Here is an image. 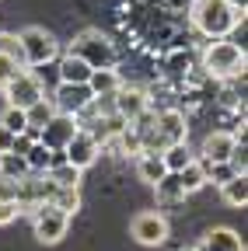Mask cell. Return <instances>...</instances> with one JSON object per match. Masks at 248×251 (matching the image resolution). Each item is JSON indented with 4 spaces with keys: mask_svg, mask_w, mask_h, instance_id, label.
<instances>
[{
    "mask_svg": "<svg viewBox=\"0 0 248 251\" xmlns=\"http://www.w3.org/2000/svg\"><path fill=\"white\" fill-rule=\"evenodd\" d=\"M81 129V119L77 115H63V112H53V119L39 129V143L42 147H49V150H63L70 140H74V133Z\"/></svg>",
    "mask_w": 248,
    "mask_h": 251,
    "instance_id": "cell-7",
    "label": "cell"
},
{
    "mask_svg": "<svg viewBox=\"0 0 248 251\" xmlns=\"http://www.w3.org/2000/svg\"><path fill=\"white\" fill-rule=\"evenodd\" d=\"M137 175L147 181V185H158L168 171H165V164H161V153H140L137 157Z\"/></svg>",
    "mask_w": 248,
    "mask_h": 251,
    "instance_id": "cell-16",
    "label": "cell"
},
{
    "mask_svg": "<svg viewBox=\"0 0 248 251\" xmlns=\"http://www.w3.org/2000/svg\"><path fill=\"white\" fill-rule=\"evenodd\" d=\"M21 49H25V67H42V63H53L59 52V42L49 35L46 28H25L21 31Z\"/></svg>",
    "mask_w": 248,
    "mask_h": 251,
    "instance_id": "cell-5",
    "label": "cell"
},
{
    "mask_svg": "<svg viewBox=\"0 0 248 251\" xmlns=\"http://www.w3.org/2000/svg\"><path fill=\"white\" fill-rule=\"evenodd\" d=\"M189 18L196 25V31H203L206 39H227L231 31L245 21L241 7L231 0H193Z\"/></svg>",
    "mask_w": 248,
    "mask_h": 251,
    "instance_id": "cell-1",
    "label": "cell"
},
{
    "mask_svg": "<svg viewBox=\"0 0 248 251\" xmlns=\"http://www.w3.org/2000/svg\"><path fill=\"white\" fill-rule=\"evenodd\" d=\"M53 101L49 98H42V101H35L32 108H25V119H28V129H42V126L53 119Z\"/></svg>",
    "mask_w": 248,
    "mask_h": 251,
    "instance_id": "cell-24",
    "label": "cell"
},
{
    "mask_svg": "<svg viewBox=\"0 0 248 251\" xmlns=\"http://www.w3.org/2000/svg\"><path fill=\"white\" fill-rule=\"evenodd\" d=\"M4 98H7V105H14V108H32L35 101L46 98V91H42V84L32 77V70H21V74H14V77L4 84Z\"/></svg>",
    "mask_w": 248,
    "mask_h": 251,
    "instance_id": "cell-6",
    "label": "cell"
},
{
    "mask_svg": "<svg viewBox=\"0 0 248 251\" xmlns=\"http://www.w3.org/2000/svg\"><path fill=\"white\" fill-rule=\"evenodd\" d=\"M220 196H224L227 206H238V209H241V206L248 202V178H245V175H234L227 185H220Z\"/></svg>",
    "mask_w": 248,
    "mask_h": 251,
    "instance_id": "cell-18",
    "label": "cell"
},
{
    "mask_svg": "<svg viewBox=\"0 0 248 251\" xmlns=\"http://www.w3.org/2000/svg\"><path fill=\"white\" fill-rule=\"evenodd\" d=\"M130 234L147 248H158L168 241V220L161 213H137L133 224H130Z\"/></svg>",
    "mask_w": 248,
    "mask_h": 251,
    "instance_id": "cell-9",
    "label": "cell"
},
{
    "mask_svg": "<svg viewBox=\"0 0 248 251\" xmlns=\"http://www.w3.org/2000/svg\"><path fill=\"white\" fill-rule=\"evenodd\" d=\"M28 70H32V77L42 84V91H46L49 84H53V87L59 84V74H56V59H53V63H42V67H28Z\"/></svg>",
    "mask_w": 248,
    "mask_h": 251,
    "instance_id": "cell-29",
    "label": "cell"
},
{
    "mask_svg": "<svg viewBox=\"0 0 248 251\" xmlns=\"http://www.w3.org/2000/svg\"><path fill=\"white\" fill-rule=\"evenodd\" d=\"M0 175H7V178L21 181L25 175H32V171H28L25 157H18V153H0Z\"/></svg>",
    "mask_w": 248,
    "mask_h": 251,
    "instance_id": "cell-25",
    "label": "cell"
},
{
    "mask_svg": "<svg viewBox=\"0 0 248 251\" xmlns=\"http://www.w3.org/2000/svg\"><path fill=\"white\" fill-rule=\"evenodd\" d=\"M14 74H21V67L14 59H7V56H0V91H4V84L14 77Z\"/></svg>",
    "mask_w": 248,
    "mask_h": 251,
    "instance_id": "cell-30",
    "label": "cell"
},
{
    "mask_svg": "<svg viewBox=\"0 0 248 251\" xmlns=\"http://www.w3.org/2000/svg\"><path fill=\"white\" fill-rule=\"evenodd\" d=\"M193 161H196V157L189 153V147H185V143H171L168 150H161V164H165L168 175H178L185 164H193Z\"/></svg>",
    "mask_w": 248,
    "mask_h": 251,
    "instance_id": "cell-17",
    "label": "cell"
},
{
    "mask_svg": "<svg viewBox=\"0 0 248 251\" xmlns=\"http://www.w3.org/2000/svg\"><path fill=\"white\" fill-rule=\"evenodd\" d=\"M0 56L14 59L21 70H28V67H25V49H21V39H18V35H4V31H0Z\"/></svg>",
    "mask_w": 248,
    "mask_h": 251,
    "instance_id": "cell-26",
    "label": "cell"
},
{
    "mask_svg": "<svg viewBox=\"0 0 248 251\" xmlns=\"http://www.w3.org/2000/svg\"><path fill=\"white\" fill-rule=\"evenodd\" d=\"M112 112L122 119V122H137L143 112H147V94L140 91V87H119L115 94H112Z\"/></svg>",
    "mask_w": 248,
    "mask_h": 251,
    "instance_id": "cell-11",
    "label": "cell"
},
{
    "mask_svg": "<svg viewBox=\"0 0 248 251\" xmlns=\"http://www.w3.org/2000/svg\"><path fill=\"white\" fill-rule=\"evenodd\" d=\"M11 147H14V133H7L0 126V153H11Z\"/></svg>",
    "mask_w": 248,
    "mask_h": 251,
    "instance_id": "cell-32",
    "label": "cell"
},
{
    "mask_svg": "<svg viewBox=\"0 0 248 251\" xmlns=\"http://www.w3.org/2000/svg\"><path fill=\"white\" fill-rule=\"evenodd\" d=\"M199 248H203V251H245L241 237H238L231 227H213V230H206V237H203Z\"/></svg>",
    "mask_w": 248,
    "mask_h": 251,
    "instance_id": "cell-13",
    "label": "cell"
},
{
    "mask_svg": "<svg viewBox=\"0 0 248 251\" xmlns=\"http://www.w3.org/2000/svg\"><path fill=\"white\" fill-rule=\"evenodd\" d=\"M25 164H28V171H32V175H46L49 164H53V150L42 147V143H32V150L25 153Z\"/></svg>",
    "mask_w": 248,
    "mask_h": 251,
    "instance_id": "cell-22",
    "label": "cell"
},
{
    "mask_svg": "<svg viewBox=\"0 0 248 251\" xmlns=\"http://www.w3.org/2000/svg\"><path fill=\"white\" fill-rule=\"evenodd\" d=\"M70 52L77 59H84L91 70H115V63H119V52L109 42V35H102V31H95V28L81 31V35L70 42Z\"/></svg>",
    "mask_w": 248,
    "mask_h": 251,
    "instance_id": "cell-2",
    "label": "cell"
},
{
    "mask_svg": "<svg viewBox=\"0 0 248 251\" xmlns=\"http://www.w3.org/2000/svg\"><path fill=\"white\" fill-rule=\"evenodd\" d=\"M56 74H59V84H87L91 67H87L84 59H77L74 52H67L63 59L56 63Z\"/></svg>",
    "mask_w": 248,
    "mask_h": 251,
    "instance_id": "cell-14",
    "label": "cell"
},
{
    "mask_svg": "<svg viewBox=\"0 0 248 251\" xmlns=\"http://www.w3.org/2000/svg\"><path fill=\"white\" fill-rule=\"evenodd\" d=\"M14 220H18V202H4V199H0V227L14 224Z\"/></svg>",
    "mask_w": 248,
    "mask_h": 251,
    "instance_id": "cell-31",
    "label": "cell"
},
{
    "mask_svg": "<svg viewBox=\"0 0 248 251\" xmlns=\"http://www.w3.org/2000/svg\"><path fill=\"white\" fill-rule=\"evenodd\" d=\"M178 185H182V192H185V196H189V192H199V188L206 185L203 164H199V161H193V164H185V168L178 171Z\"/></svg>",
    "mask_w": 248,
    "mask_h": 251,
    "instance_id": "cell-20",
    "label": "cell"
},
{
    "mask_svg": "<svg viewBox=\"0 0 248 251\" xmlns=\"http://www.w3.org/2000/svg\"><path fill=\"white\" fill-rule=\"evenodd\" d=\"M154 188H158V202H165V206H175V202H182V199H185L182 185H178V175H165Z\"/></svg>",
    "mask_w": 248,
    "mask_h": 251,
    "instance_id": "cell-21",
    "label": "cell"
},
{
    "mask_svg": "<svg viewBox=\"0 0 248 251\" xmlns=\"http://www.w3.org/2000/svg\"><path fill=\"white\" fill-rule=\"evenodd\" d=\"M49 206H56L59 213H77L81 209V188H56L53 192V199H49Z\"/></svg>",
    "mask_w": 248,
    "mask_h": 251,
    "instance_id": "cell-23",
    "label": "cell"
},
{
    "mask_svg": "<svg viewBox=\"0 0 248 251\" xmlns=\"http://www.w3.org/2000/svg\"><path fill=\"white\" fill-rule=\"evenodd\" d=\"M63 157H67V164H74L77 171H84V168H91L98 161V140L91 136L87 129H77L74 140L63 147Z\"/></svg>",
    "mask_w": 248,
    "mask_h": 251,
    "instance_id": "cell-10",
    "label": "cell"
},
{
    "mask_svg": "<svg viewBox=\"0 0 248 251\" xmlns=\"http://www.w3.org/2000/svg\"><path fill=\"white\" fill-rule=\"evenodd\" d=\"M67 227H70V216L59 213L56 206L42 202V206L32 209V230H35V237L42 244H59V241L67 237Z\"/></svg>",
    "mask_w": 248,
    "mask_h": 251,
    "instance_id": "cell-4",
    "label": "cell"
},
{
    "mask_svg": "<svg viewBox=\"0 0 248 251\" xmlns=\"http://www.w3.org/2000/svg\"><path fill=\"white\" fill-rule=\"evenodd\" d=\"M203 70L213 77H238L245 70V49L227 39H213L203 52Z\"/></svg>",
    "mask_w": 248,
    "mask_h": 251,
    "instance_id": "cell-3",
    "label": "cell"
},
{
    "mask_svg": "<svg viewBox=\"0 0 248 251\" xmlns=\"http://www.w3.org/2000/svg\"><path fill=\"white\" fill-rule=\"evenodd\" d=\"M238 147V136L234 133H210L203 140V164H227V157L234 153Z\"/></svg>",
    "mask_w": 248,
    "mask_h": 251,
    "instance_id": "cell-12",
    "label": "cell"
},
{
    "mask_svg": "<svg viewBox=\"0 0 248 251\" xmlns=\"http://www.w3.org/2000/svg\"><path fill=\"white\" fill-rule=\"evenodd\" d=\"M46 178H49L56 188H77V185H81V171H77L74 164H67V161H63V164H53V168L46 171Z\"/></svg>",
    "mask_w": 248,
    "mask_h": 251,
    "instance_id": "cell-19",
    "label": "cell"
},
{
    "mask_svg": "<svg viewBox=\"0 0 248 251\" xmlns=\"http://www.w3.org/2000/svg\"><path fill=\"white\" fill-rule=\"evenodd\" d=\"M49 101H53L56 112H63V115H81L91 101H95V94H91L87 84H56Z\"/></svg>",
    "mask_w": 248,
    "mask_h": 251,
    "instance_id": "cell-8",
    "label": "cell"
},
{
    "mask_svg": "<svg viewBox=\"0 0 248 251\" xmlns=\"http://www.w3.org/2000/svg\"><path fill=\"white\" fill-rule=\"evenodd\" d=\"M87 87H91V94H95V98H105V94H115V91L122 87V80H119L115 70H91Z\"/></svg>",
    "mask_w": 248,
    "mask_h": 251,
    "instance_id": "cell-15",
    "label": "cell"
},
{
    "mask_svg": "<svg viewBox=\"0 0 248 251\" xmlns=\"http://www.w3.org/2000/svg\"><path fill=\"white\" fill-rule=\"evenodd\" d=\"M203 164V161H199ZM203 175H206V181H213V185H227L231 178H234V168L231 164H203Z\"/></svg>",
    "mask_w": 248,
    "mask_h": 251,
    "instance_id": "cell-28",
    "label": "cell"
},
{
    "mask_svg": "<svg viewBox=\"0 0 248 251\" xmlns=\"http://www.w3.org/2000/svg\"><path fill=\"white\" fill-rule=\"evenodd\" d=\"M0 126H4L7 133H25L28 129V119H25V108H14V105H7L4 108V115H0Z\"/></svg>",
    "mask_w": 248,
    "mask_h": 251,
    "instance_id": "cell-27",
    "label": "cell"
}]
</instances>
